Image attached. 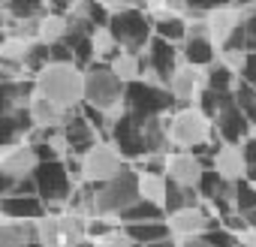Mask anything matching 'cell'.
<instances>
[{"label": "cell", "mask_w": 256, "mask_h": 247, "mask_svg": "<svg viewBox=\"0 0 256 247\" xmlns=\"http://www.w3.org/2000/svg\"><path fill=\"white\" fill-rule=\"evenodd\" d=\"M84 102L106 114L108 127L126 114V84L114 76V70L106 60H96L84 70Z\"/></svg>", "instance_id": "obj_1"}, {"label": "cell", "mask_w": 256, "mask_h": 247, "mask_svg": "<svg viewBox=\"0 0 256 247\" xmlns=\"http://www.w3.org/2000/svg\"><path fill=\"white\" fill-rule=\"evenodd\" d=\"M94 48H96V60H106V64L120 52V42L114 40V34H112L108 24L94 28Z\"/></svg>", "instance_id": "obj_31"}, {"label": "cell", "mask_w": 256, "mask_h": 247, "mask_svg": "<svg viewBox=\"0 0 256 247\" xmlns=\"http://www.w3.org/2000/svg\"><path fill=\"white\" fill-rule=\"evenodd\" d=\"M205 160L196 151H172L166 157V178L178 187H193L199 190V181L205 175Z\"/></svg>", "instance_id": "obj_15"}, {"label": "cell", "mask_w": 256, "mask_h": 247, "mask_svg": "<svg viewBox=\"0 0 256 247\" xmlns=\"http://www.w3.org/2000/svg\"><path fill=\"white\" fill-rule=\"evenodd\" d=\"M187 6H190V16H208L214 10H223V6H235V0H187Z\"/></svg>", "instance_id": "obj_36"}, {"label": "cell", "mask_w": 256, "mask_h": 247, "mask_svg": "<svg viewBox=\"0 0 256 247\" xmlns=\"http://www.w3.org/2000/svg\"><path fill=\"white\" fill-rule=\"evenodd\" d=\"M256 133V127L250 124V118L244 114V108L238 106L235 94L226 90L220 100V108L214 114V142H232V145H244L250 136Z\"/></svg>", "instance_id": "obj_8"}, {"label": "cell", "mask_w": 256, "mask_h": 247, "mask_svg": "<svg viewBox=\"0 0 256 247\" xmlns=\"http://www.w3.org/2000/svg\"><path fill=\"white\" fill-rule=\"evenodd\" d=\"M108 142L118 145V151L136 163V160H145L148 157V139H145V118H136L126 112L124 118H118L112 124V133H108Z\"/></svg>", "instance_id": "obj_11"}, {"label": "cell", "mask_w": 256, "mask_h": 247, "mask_svg": "<svg viewBox=\"0 0 256 247\" xmlns=\"http://www.w3.org/2000/svg\"><path fill=\"white\" fill-rule=\"evenodd\" d=\"M235 6H241V10H247V6H256V0H235Z\"/></svg>", "instance_id": "obj_42"}, {"label": "cell", "mask_w": 256, "mask_h": 247, "mask_svg": "<svg viewBox=\"0 0 256 247\" xmlns=\"http://www.w3.org/2000/svg\"><path fill=\"white\" fill-rule=\"evenodd\" d=\"M40 151L34 142H18L12 148H4L0 157V178L4 181H28L40 169Z\"/></svg>", "instance_id": "obj_12"}, {"label": "cell", "mask_w": 256, "mask_h": 247, "mask_svg": "<svg viewBox=\"0 0 256 247\" xmlns=\"http://www.w3.org/2000/svg\"><path fill=\"white\" fill-rule=\"evenodd\" d=\"M175 96L166 84H151L145 78L126 84V112L136 118H151V114H169L175 108Z\"/></svg>", "instance_id": "obj_9"}, {"label": "cell", "mask_w": 256, "mask_h": 247, "mask_svg": "<svg viewBox=\"0 0 256 247\" xmlns=\"http://www.w3.org/2000/svg\"><path fill=\"white\" fill-rule=\"evenodd\" d=\"M223 178H220V172L214 169V166H208L205 169V175H202V181H199V196H202V202H214L217 196H220V190H223Z\"/></svg>", "instance_id": "obj_35"}, {"label": "cell", "mask_w": 256, "mask_h": 247, "mask_svg": "<svg viewBox=\"0 0 256 247\" xmlns=\"http://www.w3.org/2000/svg\"><path fill=\"white\" fill-rule=\"evenodd\" d=\"M34 181H36V193L42 196V202L48 205L52 214H60V208L70 205V196L76 190V178H72L66 160H46V163H40Z\"/></svg>", "instance_id": "obj_6"}, {"label": "cell", "mask_w": 256, "mask_h": 247, "mask_svg": "<svg viewBox=\"0 0 256 247\" xmlns=\"http://www.w3.org/2000/svg\"><path fill=\"white\" fill-rule=\"evenodd\" d=\"M241 78H244V82H250V84L256 88V52H250V54H247V66H244Z\"/></svg>", "instance_id": "obj_38"}, {"label": "cell", "mask_w": 256, "mask_h": 247, "mask_svg": "<svg viewBox=\"0 0 256 247\" xmlns=\"http://www.w3.org/2000/svg\"><path fill=\"white\" fill-rule=\"evenodd\" d=\"M202 205V196L199 190L193 187H178L169 181V196H166V214H175V211H184V208H196Z\"/></svg>", "instance_id": "obj_30"}, {"label": "cell", "mask_w": 256, "mask_h": 247, "mask_svg": "<svg viewBox=\"0 0 256 247\" xmlns=\"http://www.w3.org/2000/svg\"><path fill=\"white\" fill-rule=\"evenodd\" d=\"M0 211L10 220H42L48 211V205L42 202L40 193H12V196H4L0 199Z\"/></svg>", "instance_id": "obj_18"}, {"label": "cell", "mask_w": 256, "mask_h": 247, "mask_svg": "<svg viewBox=\"0 0 256 247\" xmlns=\"http://www.w3.org/2000/svg\"><path fill=\"white\" fill-rule=\"evenodd\" d=\"M238 78L241 76H235L226 64H220V58H217V64L208 66V88H214V90H232Z\"/></svg>", "instance_id": "obj_33"}, {"label": "cell", "mask_w": 256, "mask_h": 247, "mask_svg": "<svg viewBox=\"0 0 256 247\" xmlns=\"http://www.w3.org/2000/svg\"><path fill=\"white\" fill-rule=\"evenodd\" d=\"M241 241H244L247 247H256V229H247V232L241 235Z\"/></svg>", "instance_id": "obj_41"}, {"label": "cell", "mask_w": 256, "mask_h": 247, "mask_svg": "<svg viewBox=\"0 0 256 247\" xmlns=\"http://www.w3.org/2000/svg\"><path fill=\"white\" fill-rule=\"evenodd\" d=\"M78 247H96V244H94V238H88V241H82Z\"/></svg>", "instance_id": "obj_43"}, {"label": "cell", "mask_w": 256, "mask_h": 247, "mask_svg": "<svg viewBox=\"0 0 256 247\" xmlns=\"http://www.w3.org/2000/svg\"><path fill=\"white\" fill-rule=\"evenodd\" d=\"M108 28L114 34V40L120 42V48H130V52H139V54H145V48L157 36L151 12L139 10V6H126V10L112 12L108 16Z\"/></svg>", "instance_id": "obj_5"}, {"label": "cell", "mask_w": 256, "mask_h": 247, "mask_svg": "<svg viewBox=\"0 0 256 247\" xmlns=\"http://www.w3.org/2000/svg\"><path fill=\"white\" fill-rule=\"evenodd\" d=\"M52 0H4L6 18H42Z\"/></svg>", "instance_id": "obj_28"}, {"label": "cell", "mask_w": 256, "mask_h": 247, "mask_svg": "<svg viewBox=\"0 0 256 247\" xmlns=\"http://www.w3.org/2000/svg\"><path fill=\"white\" fill-rule=\"evenodd\" d=\"M169 142L178 151H196L199 145L214 142V120L199 106H184L169 114ZM217 145V142H214Z\"/></svg>", "instance_id": "obj_3"}, {"label": "cell", "mask_w": 256, "mask_h": 247, "mask_svg": "<svg viewBox=\"0 0 256 247\" xmlns=\"http://www.w3.org/2000/svg\"><path fill=\"white\" fill-rule=\"evenodd\" d=\"M232 94H235L238 106L244 108V114L250 118V124H253V127H256V88H253L250 82L238 78V82H235V88H232Z\"/></svg>", "instance_id": "obj_32"}, {"label": "cell", "mask_w": 256, "mask_h": 247, "mask_svg": "<svg viewBox=\"0 0 256 247\" xmlns=\"http://www.w3.org/2000/svg\"><path fill=\"white\" fill-rule=\"evenodd\" d=\"M130 166H133V163L118 151V145L106 139V142L94 145V148L82 157V181L100 187V184H108V181H114L118 175H124Z\"/></svg>", "instance_id": "obj_7"}, {"label": "cell", "mask_w": 256, "mask_h": 247, "mask_svg": "<svg viewBox=\"0 0 256 247\" xmlns=\"http://www.w3.org/2000/svg\"><path fill=\"white\" fill-rule=\"evenodd\" d=\"M36 90L58 102L64 112H78L84 106V70L78 64H48L34 76Z\"/></svg>", "instance_id": "obj_2"}, {"label": "cell", "mask_w": 256, "mask_h": 247, "mask_svg": "<svg viewBox=\"0 0 256 247\" xmlns=\"http://www.w3.org/2000/svg\"><path fill=\"white\" fill-rule=\"evenodd\" d=\"M36 244L40 247H64L60 214H46L42 220H36Z\"/></svg>", "instance_id": "obj_29"}, {"label": "cell", "mask_w": 256, "mask_h": 247, "mask_svg": "<svg viewBox=\"0 0 256 247\" xmlns=\"http://www.w3.org/2000/svg\"><path fill=\"white\" fill-rule=\"evenodd\" d=\"M139 199V169L130 166L124 175H118L108 184H100L94 190V217L102 220H114L118 214H124L133 202Z\"/></svg>", "instance_id": "obj_4"}, {"label": "cell", "mask_w": 256, "mask_h": 247, "mask_svg": "<svg viewBox=\"0 0 256 247\" xmlns=\"http://www.w3.org/2000/svg\"><path fill=\"white\" fill-rule=\"evenodd\" d=\"M124 229L130 232V235H133V241H136V244H142V247H148V244H154V241H160V238H169V235H172L169 220H148V223L124 226Z\"/></svg>", "instance_id": "obj_27"}, {"label": "cell", "mask_w": 256, "mask_h": 247, "mask_svg": "<svg viewBox=\"0 0 256 247\" xmlns=\"http://www.w3.org/2000/svg\"><path fill=\"white\" fill-rule=\"evenodd\" d=\"M181 247H214L205 235H196V238H187V241H181Z\"/></svg>", "instance_id": "obj_40"}, {"label": "cell", "mask_w": 256, "mask_h": 247, "mask_svg": "<svg viewBox=\"0 0 256 247\" xmlns=\"http://www.w3.org/2000/svg\"><path fill=\"white\" fill-rule=\"evenodd\" d=\"M142 58H145V76L142 78L151 82V84H166L169 88V78L181 66V46H175L163 36H154Z\"/></svg>", "instance_id": "obj_10"}, {"label": "cell", "mask_w": 256, "mask_h": 247, "mask_svg": "<svg viewBox=\"0 0 256 247\" xmlns=\"http://www.w3.org/2000/svg\"><path fill=\"white\" fill-rule=\"evenodd\" d=\"M205 24H208V34H211L217 52H223V48L235 40V34L241 30V24H244V10H241V6L214 10V12L205 16Z\"/></svg>", "instance_id": "obj_16"}, {"label": "cell", "mask_w": 256, "mask_h": 247, "mask_svg": "<svg viewBox=\"0 0 256 247\" xmlns=\"http://www.w3.org/2000/svg\"><path fill=\"white\" fill-rule=\"evenodd\" d=\"M169 214H166V208L163 205H154V202H148V199H136L130 208H126L124 214H118L114 220H112V226H133V223H148V220H166Z\"/></svg>", "instance_id": "obj_23"}, {"label": "cell", "mask_w": 256, "mask_h": 247, "mask_svg": "<svg viewBox=\"0 0 256 247\" xmlns=\"http://www.w3.org/2000/svg\"><path fill=\"white\" fill-rule=\"evenodd\" d=\"M0 247H40L36 244V223L4 217V223H0Z\"/></svg>", "instance_id": "obj_21"}, {"label": "cell", "mask_w": 256, "mask_h": 247, "mask_svg": "<svg viewBox=\"0 0 256 247\" xmlns=\"http://www.w3.org/2000/svg\"><path fill=\"white\" fill-rule=\"evenodd\" d=\"M28 112H30V118H34V127H36V130H58V127H64L66 118H70V112H64L58 102H52V100H48L46 94H40V90L34 94Z\"/></svg>", "instance_id": "obj_20"}, {"label": "cell", "mask_w": 256, "mask_h": 247, "mask_svg": "<svg viewBox=\"0 0 256 247\" xmlns=\"http://www.w3.org/2000/svg\"><path fill=\"white\" fill-rule=\"evenodd\" d=\"M211 166L220 172L223 181H244L247 178V154H244V145L220 142Z\"/></svg>", "instance_id": "obj_19"}, {"label": "cell", "mask_w": 256, "mask_h": 247, "mask_svg": "<svg viewBox=\"0 0 256 247\" xmlns=\"http://www.w3.org/2000/svg\"><path fill=\"white\" fill-rule=\"evenodd\" d=\"M100 6H106L108 12H118V10H126V6H133V0H96Z\"/></svg>", "instance_id": "obj_39"}, {"label": "cell", "mask_w": 256, "mask_h": 247, "mask_svg": "<svg viewBox=\"0 0 256 247\" xmlns=\"http://www.w3.org/2000/svg\"><path fill=\"white\" fill-rule=\"evenodd\" d=\"M208 88V66H193V64H184L175 70V76L169 78V90L178 102V108L184 106H196L202 90Z\"/></svg>", "instance_id": "obj_13"}, {"label": "cell", "mask_w": 256, "mask_h": 247, "mask_svg": "<svg viewBox=\"0 0 256 247\" xmlns=\"http://www.w3.org/2000/svg\"><path fill=\"white\" fill-rule=\"evenodd\" d=\"M64 130H66V136H70V148H72L76 157H84L94 145L106 142L102 133L94 127L90 118H88L82 108H78V112H70V118H66V124H64Z\"/></svg>", "instance_id": "obj_17"}, {"label": "cell", "mask_w": 256, "mask_h": 247, "mask_svg": "<svg viewBox=\"0 0 256 247\" xmlns=\"http://www.w3.org/2000/svg\"><path fill=\"white\" fill-rule=\"evenodd\" d=\"M36 94V82L28 78H4V114L6 112H22L30 106Z\"/></svg>", "instance_id": "obj_22"}, {"label": "cell", "mask_w": 256, "mask_h": 247, "mask_svg": "<svg viewBox=\"0 0 256 247\" xmlns=\"http://www.w3.org/2000/svg\"><path fill=\"white\" fill-rule=\"evenodd\" d=\"M244 34H247V52H256V6L244 10Z\"/></svg>", "instance_id": "obj_37"}, {"label": "cell", "mask_w": 256, "mask_h": 247, "mask_svg": "<svg viewBox=\"0 0 256 247\" xmlns=\"http://www.w3.org/2000/svg\"><path fill=\"white\" fill-rule=\"evenodd\" d=\"M66 30H70V18L66 16H58V12H46L40 18V34L36 40L46 42V46H60L66 40Z\"/></svg>", "instance_id": "obj_26"}, {"label": "cell", "mask_w": 256, "mask_h": 247, "mask_svg": "<svg viewBox=\"0 0 256 247\" xmlns=\"http://www.w3.org/2000/svg\"><path fill=\"white\" fill-rule=\"evenodd\" d=\"M139 196L154 202V205H163L166 208V196H169V178L163 172H145L139 169Z\"/></svg>", "instance_id": "obj_25"}, {"label": "cell", "mask_w": 256, "mask_h": 247, "mask_svg": "<svg viewBox=\"0 0 256 247\" xmlns=\"http://www.w3.org/2000/svg\"><path fill=\"white\" fill-rule=\"evenodd\" d=\"M108 66L114 70V76H118L124 84L139 82V78L145 76V58H142L139 52H130V48H120V52L108 60Z\"/></svg>", "instance_id": "obj_24"}, {"label": "cell", "mask_w": 256, "mask_h": 247, "mask_svg": "<svg viewBox=\"0 0 256 247\" xmlns=\"http://www.w3.org/2000/svg\"><path fill=\"white\" fill-rule=\"evenodd\" d=\"M94 244H96V247H139V244L133 241V235L126 232L124 226H108L102 235L94 238Z\"/></svg>", "instance_id": "obj_34"}, {"label": "cell", "mask_w": 256, "mask_h": 247, "mask_svg": "<svg viewBox=\"0 0 256 247\" xmlns=\"http://www.w3.org/2000/svg\"><path fill=\"white\" fill-rule=\"evenodd\" d=\"M217 58H220V52H217V46L208 34L205 18L193 22L187 28V40L181 42V60L193 64V66H211V64H217Z\"/></svg>", "instance_id": "obj_14"}]
</instances>
